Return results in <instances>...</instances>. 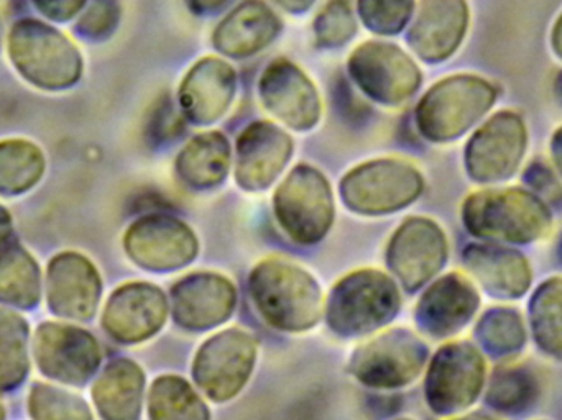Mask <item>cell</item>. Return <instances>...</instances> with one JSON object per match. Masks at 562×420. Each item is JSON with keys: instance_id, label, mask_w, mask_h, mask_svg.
Instances as JSON below:
<instances>
[{"instance_id": "obj_1", "label": "cell", "mask_w": 562, "mask_h": 420, "mask_svg": "<svg viewBox=\"0 0 562 420\" xmlns=\"http://www.w3.org/2000/svg\"><path fill=\"white\" fill-rule=\"evenodd\" d=\"M7 55L20 78L46 92L75 88L85 71L75 42L52 23L32 16L13 23L7 33Z\"/></svg>"}, {"instance_id": "obj_2", "label": "cell", "mask_w": 562, "mask_h": 420, "mask_svg": "<svg viewBox=\"0 0 562 420\" xmlns=\"http://www.w3.org/2000/svg\"><path fill=\"white\" fill-rule=\"evenodd\" d=\"M250 293L263 319L284 332L313 329L323 316V293L313 276L286 261L269 260L250 274Z\"/></svg>"}, {"instance_id": "obj_3", "label": "cell", "mask_w": 562, "mask_h": 420, "mask_svg": "<svg viewBox=\"0 0 562 420\" xmlns=\"http://www.w3.org/2000/svg\"><path fill=\"white\" fill-rule=\"evenodd\" d=\"M475 237L530 243L550 231L551 214L543 201L524 190H488L472 194L462 209Z\"/></svg>"}, {"instance_id": "obj_4", "label": "cell", "mask_w": 562, "mask_h": 420, "mask_svg": "<svg viewBox=\"0 0 562 420\" xmlns=\"http://www.w3.org/2000/svg\"><path fill=\"white\" fill-rule=\"evenodd\" d=\"M400 293L392 277L362 270L340 280L326 306L327 323L344 337H359L386 326L400 309Z\"/></svg>"}, {"instance_id": "obj_5", "label": "cell", "mask_w": 562, "mask_h": 420, "mask_svg": "<svg viewBox=\"0 0 562 420\" xmlns=\"http://www.w3.org/2000/svg\"><path fill=\"white\" fill-rule=\"evenodd\" d=\"M495 99L497 89L485 79L475 76L442 79L419 102L416 124L428 140H454L491 111Z\"/></svg>"}, {"instance_id": "obj_6", "label": "cell", "mask_w": 562, "mask_h": 420, "mask_svg": "<svg viewBox=\"0 0 562 420\" xmlns=\"http://www.w3.org/2000/svg\"><path fill=\"white\" fill-rule=\"evenodd\" d=\"M423 178L412 164L379 160L350 171L340 184L349 209L359 214H389L412 204L422 194Z\"/></svg>"}, {"instance_id": "obj_7", "label": "cell", "mask_w": 562, "mask_h": 420, "mask_svg": "<svg viewBox=\"0 0 562 420\" xmlns=\"http://www.w3.org/2000/svg\"><path fill=\"white\" fill-rule=\"evenodd\" d=\"M276 214L281 227L297 243L319 241L330 228L334 201L326 178L310 167H297L276 194Z\"/></svg>"}, {"instance_id": "obj_8", "label": "cell", "mask_w": 562, "mask_h": 420, "mask_svg": "<svg viewBox=\"0 0 562 420\" xmlns=\"http://www.w3.org/2000/svg\"><path fill=\"white\" fill-rule=\"evenodd\" d=\"M428 347L406 329H392L360 345L350 360V373L370 388H400L425 368Z\"/></svg>"}, {"instance_id": "obj_9", "label": "cell", "mask_w": 562, "mask_h": 420, "mask_svg": "<svg viewBox=\"0 0 562 420\" xmlns=\"http://www.w3.org/2000/svg\"><path fill=\"white\" fill-rule=\"evenodd\" d=\"M256 340L239 329L224 330L207 340L193 365L201 391L216 402L229 401L249 382L256 365Z\"/></svg>"}, {"instance_id": "obj_10", "label": "cell", "mask_w": 562, "mask_h": 420, "mask_svg": "<svg viewBox=\"0 0 562 420\" xmlns=\"http://www.w3.org/2000/svg\"><path fill=\"white\" fill-rule=\"evenodd\" d=\"M485 379V362L471 343L456 342L442 347L426 376V399L438 415H452L474 405Z\"/></svg>"}, {"instance_id": "obj_11", "label": "cell", "mask_w": 562, "mask_h": 420, "mask_svg": "<svg viewBox=\"0 0 562 420\" xmlns=\"http://www.w3.org/2000/svg\"><path fill=\"white\" fill-rule=\"evenodd\" d=\"M525 150L527 128L520 115L498 112L469 141L465 167L479 183H501L518 170Z\"/></svg>"}, {"instance_id": "obj_12", "label": "cell", "mask_w": 562, "mask_h": 420, "mask_svg": "<svg viewBox=\"0 0 562 420\" xmlns=\"http://www.w3.org/2000/svg\"><path fill=\"white\" fill-rule=\"evenodd\" d=\"M349 72L375 101L398 105L415 94L422 72L408 55L386 43H366L349 59Z\"/></svg>"}, {"instance_id": "obj_13", "label": "cell", "mask_w": 562, "mask_h": 420, "mask_svg": "<svg viewBox=\"0 0 562 420\" xmlns=\"http://www.w3.org/2000/svg\"><path fill=\"white\" fill-rule=\"evenodd\" d=\"M448 241L435 222L408 218L390 240L386 261L408 291L418 290L445 266Z\"/></svg>"}, {"instance_id": "obj_14", "label": "cell", "mask_w": 562, "mask_h": 420, "mask_svg": "<svg viewBox=\"0 0 562 420\" xmlns=\"http://www.w3.org/2000/svg\"><path fill=\"white\" fill-rule=\"evenodd\" d=\"M125 248L140 266L171 271L194 260L198 240L183 222L168 215H148L128 228Z\"/></svg>"}, {"instance_id": "obj_15", "label": "cell", "mask_w": 562, "mask_h": 420, "mask_svg": "<svg viewBox=\"0 0 562 420\" xmlns=\"http://www.w3.org/2000/svg\"><path fill=\"white\" fill-rule=\"evenodd\" d=\"M237 293L220 274H190L171 290L175 322L183 329L207 330L233 316Z\"/></svg>"}, {"instance_id": "obj_16", "label": "cell", "mask_w": 562, "mask_h": 420, "mask_svg": "<svg viewBox=\"0 0 562 420\" xmlns=\"http://www.w3.org/2000/svg\"><path fill=\"white\" fill-rule=\"evenodd\" d=\"M260 95L276 117L296 130H307L319 118V98L313 82L291 63H273L267 69Z\"/></svg>"}, {"instance_id": "obj_17", "label": "cell", "mask_w": 562, "mask_h": 420, "mask_svg": "<svg viewBox=\"0 0 562 420\" xmlns=\"http://www.w3.org/2000/svg\"><path fill=\"white\" fill-rule=\"evenodd\" d=\"M291 138L269 122L244 132L237 145V183L249 191L269 188L290 161Z\"/></svg>"}, {"instance_id": "obj_18", "label": "cell", "mask_w": 562, "mask_h": 420, "mask_svg": "<svg viewBox=\"0 0 562 420\" xmlns=\"http://www.w3.org/2000/svg\"><path fill=\"white\" fill-rule=\"evenodd\" d=\"M468 22L465 0H422L409 32V46L425 61H442L461 45Z\"/></svg>"}, {"instance_id": "obj_19", "label": "cell", "mask_w": 562, "mask_h": 420, "mask_svg": "<svg viewBox=\"0 0 562 420\" xmlns=\"http://www.w3.org/2000/svg\"><path fill=\"white\" fill-rule=\"evenodd\" d=\"M479 300L471 281L461 274H446L423 294L416 320L429 336H451L472 319Z\"/></svg>"}, {"instance_id": "obj_20", "label": "cell", "mask_w": 562, "mask_h": 420, "mask_svg": "<svg viewBox=\"0 0 562 420\" xmlns=\"http://www.w3.org/2000/svg\"><path fill=\"white\" fill-rule=\"evenodd\" d=\"M236 92V72L226 63L206 58L198 63L181 86L180 104L194 124L220 121Z\"/></svg>"}, {"instance_id": "obj_21", "label": "cell", "mask_w": 562, "mask_h": 420, "mask_svg": "<svg viewBox=\"0 0 562 420\" xmlns=\"http://www.w3.org/2000/svg\"><path fill=\"white\" fill-rule=\"evenodd\" d=\"M167 314V297L158 287L131 284L122 287L109 304V332L124 342H140L164 327Z\"/></svg>"}, {"instance_id": "obj_22", "label": "cell", "mask_w": 562, "mask_h": 420, "mask_svg": "<svg viewBox=\"0 0 562 420\" xmlns=\"http://www.w3.org/2000/svg\"><path fill=\"white\" fill-rule=\"evenodd\" d=\"M465 266L479 283L497 297L521 296L531 283L527 260L517 251L492 245H474L464 253Z\"/></svg>"}, {"instance_id": "obj_23", "label": "cell", "mask_w": 562, "mask_h": 420, "mask_svg": "<svg viewBox=\"0 0 562 420\" xmlns=\"http://www.w3.org/2000/svg\"><path fill=\"white\" fill-rule=\"evenodd\" d=\"M280 32L276 13L266 3L249 0L234 10L214 32V46L227 56H250L273 42Z\"/></svg>"}, {"instance_id": "obj_24", "label": "cell", "mask_w": 562, "mask_h": 420, "mask_svg": "<svg viewBox=\"0 0 562 420\" xmlns=\"http://www.w3.org/2000/svg\"><path fill=\"white\" fill-rule=\"evenodd\" d=\"M231 164V148L226 137L216 132L191 140L177 160V173L188 186L204 190L220 184Z\"/></svg>"}, {"instance_id": "obj_25", "label": "cell", "mask_w": 562, "mask_h": 420, "mask_svg": "<svg viewBox=\"0 0 562 420\" xmlns=\"http://www.w3.org/2000/svg\"><path fill=\"white\" fill-rule=\"evenodd\" d=\"M144 375L131 362L109 366L101 379L99 405L109 420H137L140 412Z\"/></svg>"}, {"instance_id": "obj_26", "label": "cell", "mask_w": 562, "mask_h": 420, "mask_svg": "<svg viewBox=\"0 0 562 420\" xmlns=\"http://www.w3.org/2000/svg\"><path fill=\"white\" fill-rule=\"evenodd\" d=\"M46 170L42 148L26 138L0 140V194H20L42 180Z\"/></svg>"}, {"instance_id": "obj_27", "label": "cell", "mask_w": 562, "mask_h": 420, "mask_svg": "<svg viewBox=\"0 0 562 420\" xmlns=\"http://www.w3.org/2000/svg\"><path fill=\"white\" fill-rule=\"evenodd\" d=\"M148 415L151 420H210L203 399L178 376H164L151 385Z\"/></svg>"}, {"instance_id": "obj_28", "label": "cell", "mask_w": 562, "mask_h": 420, "mask_svg": "<svg viewBox=\"0 0 562 420\" xmlns=\"http://www.w3.org/2000/svg\"><path fill=\"white\" fill-rule=\"evenodd\" d=\"M530 316L541 349L562 355V277L541 284L531 300Z\"/></svg>"}, {"instance_id": "obj_29", "label": "cell", "mask_w": 562, "mask_h": 420, "mask_svg": "<svg viewBox=\"0 0 562 420\" xmlns=\"http://www.w3.org/2000/svg\"><path fill=\"white\" fill-rule=\"evenodd\" d=\"M477 337L488 352L510 353L524 345L525 326L520 314L510 309H494L482 317Z\"/></svg>"}, {"instance_id": "obj_30", "label": "cell", "mask_w": 562, "mask_h": 420, "mask_svg": "<svg viewBox=\"0 0 562 420\" xmlns=\"http://www.w3.org/2000/svg\"><path fill=\"white\" fill-rule=\"evenodd\" d=\"M535 396V379L520 368L501 370L495 373L488 389V402L501 411L524 409Z\"/></svg>"}, {"instance_id": "obj_31", "label": "cell", "mask_w": 562, "mask_h": 420, "mask_svg": "<svg viewBox=\"0 0 562 420\" xmlns=\"http://www.w3.org/2000/svg\"><path fill=\"white\" fill-rule=\"evenodd\" d=\"M413 5V0H359V13L367 29L380 35H393L408 23Z\"/></svg>"}, {"instance_id": "obj_32", "label": "cell", "mask_w": 562, "mask_h": 420, "mask_svg": "<svg viewBox=\"0 0 562 420\" xmlns=\"http://www.w3.org/2000/svg\"><path fill=\"white\" fill-rule=\"evenodd\" d=\"M119 16L117 0H88L76 16V33L88 42H101L114 32Z\"/></svg>"}, {"instance_id": "obj_33", "label": "cell", "mask_w": 562, "mask_h": 420, "mask_svg": "<svg viewBox=\"0 0 562 420\" xmlns=\"http://www.w3.org/2000/svg\"><path fill=\"white\" fill-rule=\"evenodd\" d=\"M314 30L321 45L339 46L349 42L356 32V20L350 13L349 3L333 0L317 16Z\"/></svg>"}, {"instance_id": "obj_34", "label": "cell", "mask_w": 562, "mask_h": 420, "mask_svg": "<svg viewBox=\"0 0 562 420\" xmlns=\"http://www.w3.org/2000/svg\"><path fill=\"white\" fill-rule=\"evenodd\" d=\"M183 130V121L180 114L175 111L170 99H161L160 104L151 112L150 121H148V135L151 141H168L170 138L178 137Z\"/></svg>"}, {"instance_id": "obj_35", "label": "cell", "mask_w": 562, "mask_h": 420, "mask_svg": "<svg viewBox=\"0 0 562 420\" xmlns=\"http://www.w3.org/2000/svg\"><path fill=\"white\" fill-rule=\"evenodd\" d=\"M32 2L46 20L65 23L75 20L88 0H32Z\"/></svg>"}, {"instance_id": "obj_36", "label": "cell", "mask_w": 562, "mask_h": 420, "mask_svg": "<svg viewBox=\"0 0 562 420\" xmlns=\"http://www.w3.org/2000/svg\"><path fill=\"white\" fill-rule=\"evenodd\" d=\"M227 0H188L191 9L194 12H211V10H217L220 7H223Z\"/></svg>"}, {"instance_id": "obj_37", "label": "cell", "mask_w": 562, "mask_h": 420, "mask_svg": "<svg viewBox=\"0 0 562 420\" xmlns=\"http://www.w3.org/2000/svg\"><path fill=\"white\" fill-rule=\"evenodd\" d=\"M551 155H553L558 171L562 174V127L553 135V140H551Z\"/></svg>"}, {"instance_id": "obj_38", "label": "cell", "mask_w": 562, "mask_h": 420, "mask_svg": "<svg viewBox=\"0 0 562 420\" xmlns=\"http://www.w3.org/2000/svg\"><path fill=\"white\" fill-rule=\"evenodd\" d=\"M281 7L290 10V12H303V10L310 9L313 5L314 0H276Z\"/></svg>"}, {"instance_id": "obj_39", "label": "cell", "mask_w": 562, "mask_h": 420, "mask_svg": "<svg viewBox=\"0 0 562 420\" xmlns=\"http://www.w3.org/2000/svg\"><path fill=\"white\" fill-rule=\"evenodd\" d=\"M551 39H553L554 52H557V55L562 58V15L560 16V20H558L557 25H554Z\"/></svg>"}, {"instance_id": "obj_40", "label": "cell", "mask_w": 562, "mask_h": 420, "mask_svg": "<svg viewBox=\"0 0 562 420\" xmlns=\"http://www.w3.org/2000/svg\"><path fill=\"white\" fill-rule=\"evenodd\" d=\"M9 215H7L5 209H2V207H0V240H2V238H5V235L9 234Z\"/></svg>"}, {"instance_id": "obj_41", "label": "cell", "mask_w": 562, "mask_h": 420, "mask_svg": "<svg viewBox=\"0 0 562 420\" xmlns=\"http://www.w3.org/2000/svg\"><path fill=\"white\" fill-rule=\"evenodd\" d=\"M454 420H495V419L488 418V416L481 415V412H477V415H471V416H468V418H461V419H454Z\"/></svg>"}, {"instance_id": "obj_42", "label": "cell", "mask_w": 562, "mask_h": 420, "mask_svg": "<svg viewBox=\"0 0 562 420\" xmlns=\"http://www.w3.org/2000/svg\"><path fill=\"white\" fill-rule=\"evenodd\" d=\"M554 89H557V94L560 95L562 101V72L560 76H558L557 86H554Z\"/></svg>"}, {"instance_id": "obj_43", "label": "cell", "mask_w": 562, "mask_h": 420, "mask_svg": "<svg viewBox=\"0 0 562 420\" xmlns=\"http://www.w3.org/2000/svg\"><path fill=\"white\" fill-rule=\"evenodd\" d=\"M2 33H3L2 19H0V45H2Z\"/></svg>"}, {"instance_id": "obj_44", "label": "cell", "mask_w": 562, "mask_h": 420, "mask_svg": "<svg viewBox=\"0 0 562 420\" xmlns=\"http://www.w3.org/2000/svg\"><path fill=\"white\" fill-rule=\"evenodd\" d=\"M402 420H406V419H402Z\"/></svg>"}]
</instances>
